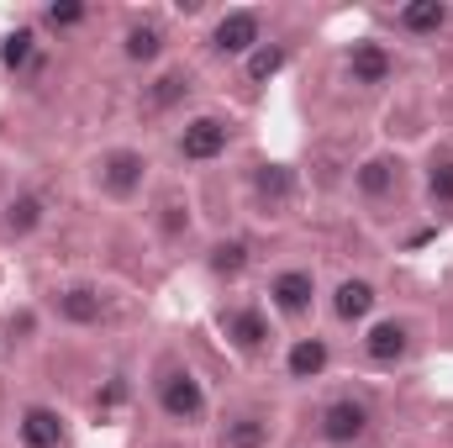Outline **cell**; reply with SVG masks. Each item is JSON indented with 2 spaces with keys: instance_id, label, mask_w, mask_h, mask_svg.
<instances>
[{
  "instance_id": "obj_1",
  "label": "cell",
  "mask_w": 453,
  "mask_h": 448,
  "mask_svg": "<svg viewBox=\"0 0 453 448\" xmlns=\"http://www.w3.org/2000/svg\"><path fill=\"white\" fill-rule=\"evenodd\" d=\"M153 401H158V417L174 422V428H185V433L206 428V417H211L206 380H201L185 359H169V364L158 369V380H153Z\"/></svg>"
},
{
  "instance_id": "obj_2",
  "label": "cell",
  "mask_w": 453,
  "mask_h": 448,
  "mask_svg": "<svg viewBox=\"0 0 453 448\" xmlns=\"http://www.w3.org/2000/svg\"><path fill=\"white\" fill-rule=\"evenodd\" d=\"M148 174H153V158L142 148H101L90 158V185L96 196H106L116 206H132L142 190H148Z\"/></svg>"
},
{
  "instance_id": "obj_3",
  "label": "cell",
  "mask_w": 453,
  "mask_h": 448,
  "mask_svg": "<svg viewBox=\"0 0 453 448\" xmlns=\"http://www.w3.org/2000/svg\"><path fill=\"white\" fill-rule=\"evenodd\" d=\"M264 37H269V16H264L258 5H232V11H222V16L211 21L206 48H211L217 58H226V64H242Z\"/></svg>"
},
{
  "instance_id": "obj_4",
  "label": "cell",
  "mask_w": 453,
  "mask_h": 448,
  "mask_svg": "<svg viewBox=\"0 0 453 448\" xmlns=\"http://www.w3.org/2000/svg\"><path fill=\"white\" fill-rule=\"evenodd\" d=\"M369 433H374V406H369L364 396H353V390L333 396V401L322 406V417H317L322 448H364Z\"/></svg>"
},
{
  "instance_id": "obj_5",
  "label": "cell",
  "mask_w": 453,
  "mask_h": 448,
  "mask_svg": "<svg viewBox=\"0 0 453 448\" xmlns=\"http://www.w3.org/2000/svg\"><path fill=\"white\" fill-rule=\"evenodd\" d=\"M217 333L226 337L232 353L242 359H258L274 348V322H269V306L258 301H232V306H217Z\"/></svg>"
},
{
  "instance_id": "obj_6",
  "label": "cell",
  "mask_w": 453,
  "mask_h": 448,
  "mask_svg": "<svg viewBox=\"0 0 453 448\" xmlns=\"http://www.w3.org/2000/svg\"><path fill=\"white\" fill-rule=\"evenodd\" d=\"M264 296H269V312H274V317L306 322V317L317 312V301H322V280H317V269H306V264H285V269L269 274Z\"/></svg>"
},
{
  "instance_id": "obj_7",
  "label": "cell",
  "mask_w": 453,
  "mask_h": 448,
  "mask_svg": "<svg viewBox=\"0 0 453 448\" xmlns=\"http://www.w3.org/2000/svg\"><path fill=\"white\" fill-rule=\"evenodd\" d=\"M226 148H232V121L217 112H196L180 121V132H174V153H180V164H217L226 158Z\"/></svg>"
},
{
  "instance_id": "obj_8",
  "label": "cell",
  "mask_w": 453,
  "mask_h": 448,
  "mask_svg": "<svg viewBox=\"0 0 453 448\" xmlns=\"http://www.w3.org/2000/svg\"><path fill=\"white\" fill-rule=\"evenodd\" d=\"M411 348H417V322H406V317H374L358 337V353L374 369H401L411 359Z\"/></svg>"
},
{
  "instance_id": "obj_9",
  "label": "cell",
  "mask_w": 453,
  "mask_h": 448,
  "mask_svg": "<svg viewBox=\"0 0 453 448\" xmlns=\"http://www.w3.org/2000/svg\"><path fill=\"white\" fill-rule=\"evenodd\" d=\"M342 80L353 90H385L395 80V53L380 37H358L342 48Z\"/></svg>"
},
{
  "instance_id": "obj_10",
  "label": "cell",
  "mask_w": 453,
  "mask_h": 448,
  "mask_svg": "<svg viewBox=\"0 0 453 448\" xmlns=\"http://www.w3.org/2000/svg\"><path fill=\"white\" fill-rule=\"evenodd\" d=\"M48 312L58 317V328H101L106 322V290L101 285H90V280H74V285H58L53 296H48Z\"/></svg>"
},
{
  "instance_id": "obj_11",
  "label": "cell",
  "mask_w": 453,
  "mask_h": 448,
  "mask_svg": "<svg viewBox=\"0 0 453 448\" xmlns=\"http://www.w3.org/2000/svg\"><path fill=\"white\" fill-rule=\"evenodd\" d=\"M401 180H406V164L395 153H369L358 169H353V196L364 206H390L401 196Z\"/></svg>"
},
{
  "instance_id": "obj_12",
  "label": "cell",
  "mask_w": 453,
  "mask_h": 448,
  "mask_svg": "<svg viewBox=\"0 0 453 448\" xmlns=\"http://www.w3.org/2000/svg\"><path fill=\"white\" fill-rule=\"evenodd\" d=\"M327 312H333L338 328H369L374 312H380V285L364 280V274H342L333 285V296H327Z\"/></svg>"
},
{
  "instance_id": "obj_13",
  "label": "cell",
  "mask_w": 453,
  "mask_h": 448,
  "mask_svg": "<svg viewBox=\"0 0 453 448\" xmlns=\"http://www.w3.org/2000/svg\"><path fill=\"white\" fill-rule=\"evenodd\" d=\"M116 42H121V58H127L132 69H158V64L169 58V32H164L158 16H132Z\"/></svg>"
},
{
  "instance_id": "obj_14",
  "label": "cell",
  "mask_w": 453,
  "mask_h": 448,
  "mask_svg": "<svg viewBox=\"0 0 453 448\" xmlns=\"http://www.w3.org/2000/svg\"><path fill=\"white\" fill-rule=\"evenodd\" d=\"M69 444V417L48 401H27L16 412V448H64Z\"/></svg>"
},
{
  "instance_id": "obj_15",
  "label": "cell",
  "mask_w": 453,
  "mask_h": 448,
  "mask_svg": "<svg viewBox=\"0 0 453 448\" xmlns=\"http://www.w3.org/2000/svg\"><path fill=\"white\" fill-rule=\"evenodd\" d=\"M327 369H333V337H322V333L290 337V348H285V380L290 385H311Z\"/></svg>"
},
{
  "instance_id": "obj_16",
  "label": "cell",
  "mask_w": 453,
  "mask_h": 448,
  "mask_svg": "<svg viewBox=\"0 0 453 448\" xmlns=\"http://www.w3.org/2000/svg\"><path fill=\"white\" fill-rule=\"evenodd\" d=\"M222 448H269L274 444V412L269 406H237L222 417Z\"/></svg>"
},
{
  "instance_id": "obj_17",
  "label": "cell",
  "mask_w": 453,
  "mask_h": 448,
  "mask_svg": "<svg viewBox=\"0 0 453 448\" xmlns=\"http://www.w3.org/2000/svg\"><path fill=\"white\" fill-rule=\"evenodd\" d=\"M190 96H196V74H190L185 64H169V69H158V74L142 85V112L169 116V112H180Z\"/></svg>"
},
{
  "instance_id": "obj_18",
  "label": "cell",
  "mask_w": 453,
  "mask_h": 448,
  "mask_svg": "<svg viewBox=\"0 0 453 448\" xmlns=\"http://www.w3.org/2000/svg\"><path fill=\"white\" fill-rule=\"evenodd\" d=\"M0 69H5L11 80L42 69V27H37V21H21V27H11V32L0 37Z\"/></svg>"
},
{
  "instance_id": "obj_19",
  "label": "cell",
  "mask_w": 453,
  "mask_h": 448,
  "mask_svg": "<svg viewBox=\"0 0 453 448\" xmlns=\"http://www.w3.org/2000/svg\"><path fill=\"white\" fill-rule=\"evenodd\" d=\"M248 190H253V206L264 217H280L296 201V169L290 164H258L253 180H248Z\"/></svg>"
},
{
  "instance_id": "obj_20",
  "label": "cell",
  "mask_w": 453,
  "mask_h": 448,
  "mask_svg": "<svg viewBox=\"0 0 453 448\" xmlns=\"http://www.w3.org/2000/svg\"><path fill=\"white\" fill-rule=\"evenodd\" d=\"M48 222V201L37 196V190H16L5 206H0V237L5 243H27V237H37Z\"/></svg>"
},
{
  "instance_id": "obj_21",
  "label": "cell",
  "mask_w": 453,
  "mask_h": 448,
  "mask_svg": "<svg viewBox=\"0 0 453 448\" xmlns=\"http://www.w3.org/2000/svg\"><path fill=\"white\" fill-rule=\"evenodd\" d=\"M201 264H206V274H211L217 285H237V280L253 269V243L237 237V232H232V237H217V243H206V259H201Z\"/></svg>"
},
{
  "instance_id": "obj_22",
  "label": "cell",
  "mask_w": 453,
  "mask_h": 448,
  "mask_svg": "<svg viewBox=\"0 0 453 448\" xmlns=\"http://www.w3.org/2000/svg\"><path fill=\"white\" fill-rule=\"evenodd\" d=\"M449 21H453L449 0H411V5L395 11V32H406V37H438V32H449Z\"/></svg>"
},
{
  "instance_id": "obj_23",
  "label": "cell",
  "mask_w": 453,
  "mask_h": 448,
  "mask_svg": "<svg viewBox=\"0 0 453 448\" xmlns=\"http://www.w3.org/2000/svg\"><path fill=\"white\" fill-rule=\"evenodd\" d=\"M285 69H290V42H280V37H264V42H258V48L242 58V80H248L253 90L274 85Z\"/></svg>"
},
{
  "instance_id": "obj_24",
  "label": "cell",
  "mask_w": 453,
  "mask_h": 448,
  "mask_svg": "<svg viewBox=\"0 0 453 448\" xmlns=\"http://www.w3.org/2000/svg\"><path fill=\"white\" fill-rule=\"evenodd\" d=\"M427 206L433 212H453V148H433L427 153Z\"/></svg>"
},
{
  "instance_id": "obj_25",
  "label": "cell",
  "mask_w": 453,
  "mask_h": 448,
  "mask_svg": "<svg viewBox=\"0 0 453 448\" xmlns=\"http://www.w3.org/2000/svg\"><path fill=\"white\" fill-rule=\"evenodd\" d=\"M90 21V5L85 0H48L42 11H37V27L42 32H74V27H85Z\"/></svg>"
},
{
  "instance_id": "obj_26",
  "label": "cell",
  "mask_w": 453,
  "mask_h": 448,
  "mask_svg": "<svg viewBox=\"0 0 453 448\" xmlns=\"http://www.w3.org/2000/svg\"><path fill=\"white\" fill-rule=\"evenodd\" d=\"M190 201H180V196H164V206H158V232H164V243H185L190 237Z\"/></svg>"
},
{
  "instance_id": "obj_27",
  "label": "cell",
  "mask_w": 453,
  "mask_h": 448,
  "mask_svg": "<svg viewBox=\"0 0 453 448\" xmlns=\"http://www.w3.org/2000/svg\"><path fill=\"white\" fill-rule=\"evenodd\" d=\"M164 448H185V444H164Z\"/></svg>"
}]
</instances>
